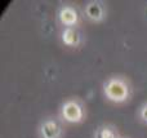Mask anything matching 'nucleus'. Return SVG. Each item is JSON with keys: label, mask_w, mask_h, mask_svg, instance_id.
Listing matches in <instances>:
<instances>
[{"label": "nucleus", "mask_w": 147, "mask_h": 138, "mask_svg": "<svg viewBox=\"0 0 147 138\" xmlns=\"http://www.w3.org/2000/svg\"><path fill=\"white\" fill-rule=\"evenodd\" d=\"M103 94L110 102L124 103L130 97V87L124 77L112 76L103 84Z\"/></svg>", "instance_id": "f257e3e1"}, {"label": "nucleus", "mask_w": 147, "mask_h": 138, "mask_svg": "<svg viewBox=\"0 0 147 138\" xmlns=\"http://www.w3.org/2000/svg\"><path fill=\"white\" fill-rule=\"evenodd\" d=\"M61 119L66 123L78 124L84 120V108L78 100H67L59 110Z\"/></svg>", "instance_id": "f03ea898"}, {"label": "nucleus", "mask_w": 147, "mask_h": 138, "mask_svg": "<svg viewBox=\"0 0 147 138\" xmlns=\"http://www.w3.org/2000/svg\"><path fill=\"white\" fill-rule=\"evenodd\" d=\"M93 138H120L117 136L116 131L114 127L111 125H101L97 128V131L94 132Z\"/></svg>", "instance_id": "0eeeda50"}, {"label": "nucleus", "mask_w": 147, "mask_h": 138, "mask_svg": "<svg viewBox=\"0 0 147 138\" xmlns=\"http://www.w3.org/2000/svg\"><path fill=\"white\" fill-rule=\"evenodd\" d=\"M140 119L142 123L147 124V102L145 105H142V107H141L140 110Z\"/></svg>", "instance_id": "6e6552de"}, {"label": "nucleus", "mask_w": 147, "mask_h": 138, "mask_svg": "<svg viewBox=\"0 0 147 138\" xmlns=\"http://www.w3.org/2000/svg\"><path fill=\"white\" fill-rule=\"evenodd\" d=\"M61 40L66 46H78L81 38L75 27H65L61 32Z\"/></svg>", "instance_id": "423d86ee"}, {"label": "nucleus", "mask_w": 147, "mask_h": 138, "mask_svg": "<svg viewBox=\"0 0 147 138\" xmlns=\"http://www.w3.org/2000/svg\"><path fill=\"white\" fill-rule=\"evenodd\" d=\"M84 14L92 22H102L106 17V7L99 1H90L84 8Z\"/></svg>", "instance_id": "20e7f679"}, {"label": "nucleus", "mask_w": 147, "mask_h": 138, "mask_svg": "<svg viewBox=\"0 0 147 138\" xmlns=\"http://www.w3.org/2000/svg\"><path fill=\"white\" fill-rule=\"evenodd\" d=\"M38 133L40 138H61L62 127L54 119H45L39 127Z\"/></svg>", "instance_id": "7ed1b4c3"}, {"label": "nucleus", "mask_w": 147, "mask_h": 138, "mask_svg": "<svg viewBox=\"0 0 147 138\" xmlns=\"http://www.w3.org/2000/svg\"><path fill=\"white\" fill-rule=\"evenodd\" d=\"M58 20L65 27H75L79 23V13L71 5H63L58 12Z\"/></svg>", "instance_id": "39448f33"}]
</instances>
